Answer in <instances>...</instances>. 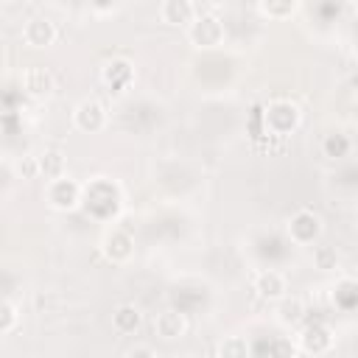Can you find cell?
Listing matches in <instances>:
<instances>
[{
  "instance_id": "1",
  "label": "cell",
  "mask_w": 358,
  "mask_h": 358,
  "mask_svg": "<svg viewBox=\"0 0 358 358\" xmlns=\"http://www.w3.org/2000/svg\"><path fill=\"white\" fill-rule=\"evenodd\" d=\"M92 218H101V221H112L117 218L120 207H123V196H120V187L106 179V176H95L84 185V204H81Z\"/></svg>"
},
{
  "instance_id": "22",
  "label": "cell",
  "mask_w": 358,
  "mask_h": 358,
  "mask_svg": "<svg viewBox=\"0 0 358 358\" xmlns=\"http://www.w3.org/2000/svg\"><path fill=\"white\" fill-rule=\"evenodd\" d=\"M20 319H22V316H20L17 302L6 296V299L0 302V333H3V336H11V333L17 330V324H20Z\"/></svg>"
},
{
  "instance_id": "18",
  "label": "cell",
  "mask_w": 358,
  "mask_h": 358,
  "mask_svg": "<svg viewBox=\"0 0 358 358\" xmlns=\"http://www.w3.org/2000/svg\"><path fill=\"white\" fill-rule=\"evenodd\" d=\"M350 148H352V140H350L344 131H330V134H324V140H322V154H324L327 159H341V157L350 154Z\"/></svg>"
},
{
  "instance_id": "24",
  "label": "cell",
  "mask_w": 358,
  "mask_h": 358,
  "mask_svg": "<svg viewBox=\"0 0 358 358\" xmlns=\"http://www.w3.org/2000/svg\"><path fill=\"white\" fill-rule=\"evenodd\" d=\"M17 173H20L22 182L42 179V176H39V159H36V154H25V157L17 162Z\"/></svg>"
},
{
  "instance_id": "26",
  "label": "cell",
  "mask_w": 358,
  "mask_h": 358,
  "mask_svg": "<svg viewBox=\"0 0 358 358\" xmlns=\"http://www.w3.org/2000/svg\"><path fill=\"white\" fill-rule=\"evenodd\" d=\"M126 358H159L148 344H137V347H131L129 352H126Z\"/></svg>"
},
{
  "instance_id": "9",
  "label": "cell",
  "mask_w": 358,
  "mask_h": 358,
  "mask_svg": "<svg viewBox=\"0 0 358 358\" xmlns=\"http://www.w3.org/2000/svg\"><path fill=\"white\" fill-rule=\"evenodd\" d=\"M59 39V31H56V22L45 14H36V17H28L25 25H22V42L28 48H50L53 42Z\"/></svg>"
},
{
  "instance_id": "12",
  "label": "cell",
  "mask_w": 358,
  "mask_h": 358,
  "mask_svg": "<svg viewBox=\"0 0 358 358\" xmlns=\"http://www.w3.org/2000/svg\"><path fill=\"white\" fill-rule=\"evenodd\" d=\"M154 333L165 341H176L187 333V316L179 308H165L154 316Z\"/></svg>"
},
{
  "instance_id": "5",
  "label": "cell",
  "mask_w": 358,
  "mask_h": 358,
  "mask_svg": "<svg viewBox=\"0 0 358 358\" xmlns=\"http://www.w3.org/2000/svg\"><path fill=\"white\" fill-rule=\"evenodd\" d=\"M185 31H187V42H190L193 48H199V50L218 48V45L224 42V36H227L224 22H221L215 14H204L201 8H199V17H196Z\"/></svg>"
},
{
  "instance_id": "11",
  "label": "cell",
  "mask_w": 358,
  "mask_h": 358,
  "mask_svg": "<svg viewBox=\"0 0 358 358\" xmlns=\"http://www.w3.org/2000/svg\"><path fill=\"white\" fill-rule=\"evenodd\" d=\"M53 90H56V78H53V73L48 67L34 64V67H25L22 70V92L28 98L45 101V98L53 95Z\"/></svg>"
},
{
  "instance_id": "8",
  "label": "cell",
  "mask_w": 358,
  "mask_h": 358,
  "mask_svg": "<svg viewBox=\"0 0 358 358\" xmlns=\"http://www.w3.org/2000/svg\"><path fill=\"white\" fill-rule=\"evenodd\" d=\"M101 252H103V257H106L109 263L123 266V263H129L131 255H134V238H131L126 229L112 227V229H106V235L101 238Z\"/></svg>"
},
{
  "instance_id": "14",
  "label": "cell",
  "mask_w": 358,
  "mask_h": 358,
  "mask_svg": "<svg viewBox=\"0 0 358 358\" xmlns=\"http://www.w3.org/2000/svg\"><path fill=\"white\" fill-rule=\"evenodd\" d=\"M101 81L112 90V92H126L134 81V67L129 59H112L101 67Z\"/></svg>"
},
{
  "instance_id": "25",
  "label": "cell",
  "mask_w": 358,
  "mask_h": 358,
  "mask_svg": "<svg viewBox=\"0 0 358 358\" xmlns=\"http://www.w3.org/2000/svg\"><path fill=\"white\" fill-rule=\"evenodd\" d=\"M313 263H316V268H322V271H333V268L338 266V257H336V252H333L330 246H316V249H313Z\"/></svg>"
},
{
  "instance_id": "21",
  "label": "cell",
  "mask_w": 358,
  "mask_h": 358,
  "mask_svg": "<svg viewBox=\"0 0 358 358\" xmlns=\"http://www.w3.org/2000/svg\"><path fill=\"white\" fill-rule=\"evenodd\" d=\"M252 347L243 336H224L218 341V358H249Z\"/></svg>"
},
{
  "instance_id": "17",
  "label": "cell",
  "mask_w": 358,
  "mask_h": 358,
  "mask_svg": "<svg viewBox=\"0 0 358 358\" xmlns=\"http://www.w3.org/2000/svg\"><path fill=\"white\" fill-rule=\"evenodd\" d=\"M305 316H308V308H305V299L302 296H282L277 302V319L282 324L296 327V324L305 322Z\"/></svg>"
},
{
  "instance_id": "16",
  "label": "cell",
  "mask_w": 358,
  "mask_h": 358,
  "mask_svg": "<svg viewBox=\"0 0 358 358\" xmlns=\"http://www.w3.org/2000/svg\"><path fill=\"white\" fill-rule=\"evenodd\" d=\"M36 159H39V176H42V179L53 182V179L67 176V173H64V171H67V159H64V154H62L59 148H45V151L36 154Z\"/></svg>"
},
{
  "instance_id": "4",
  "label": "cell",
  "mask_w": 358,
  "mask_h": 358,
  "mask_svg": "<svg viewBox=\"0 0 358 358\" xmlns=\"http://www.w3.org/2000/svg\"><path fill=\"white\" fill-rule=\"evenodd\" d=\"M45 201L56 213H73L84 204V185L73 176H62L45 185Z\"/></svg>"
},
{
  "instance_id": "7",
  "label": "cell",
  "mask_w": 358,
  "mask_h": 358,
  "mask_svg": "<svg viewBox=\"0 0 358 358\" xmlns=\"http://www.w3.org/2000/svg\"><path fill=\"white\" fill-rule=\"evenodd\" d=\"M73 126L84 134H98L106 126V106L98 98H84L73 109Z\"/></svg>"
},
{
  "instance_id": "3",
  "label": "cell",
  "mask_w": 358,
  "mask_h": 358,
  "mask_svg": "<svg viewBox=\"0 0 358 358\" xmlns=\"http://www.w3.org/2000/svg\"><path fill=\"white\" fill-rule=\"evenodd\" d=\"M285 232H288L291 243H296V246H310V243H316V241L322 238L324 221H322V215H319L316 210L299 207V210H294V213L288 215Z\"/></svg>"
},
{
  "instance_id": "6",
  "label": "cell",
  "mask_w": 358,
  "mask_h": 358,
  "mask_svg": "<svg viewBox=\"0 0 358 358\" xmlns=\"http://www.w3.org/2000/svg\"><path fill=\"white\" fill-rule=\"evenodd\" d=\"M333 344H336V336L324 322H308L296 333V347L305 355H324L333 350Z\"/></svg>"
},
{
  "instance_id": "15",
  "label": "cell",
  "mask_w": 358,
  "mask_h": 358,
  "mask_svg": "<svg viewBox=\"0 0 358 358\" xmlns=\"http://www.w3.org/2000/svg\"><path fill=\"white\" fill-rule=\"evenodd\" d=\"M140 324H143V313H140V308H137L134 302H123V305H117V308L112 310V327H115L120 336L137 333Z\"/></svg>"
},
{
  "instance_id": "20",
  "label": "cell",
  "mask_w": 358,
  "mask_h": 358,
  "mask_svg": "<svg viewBox=\"0 0 358 358\" xmlns=\"http://www.w3.org/2000/svg\"><path fill=\"white\" fill-rule=\"evenodd\" d=\"M296 8H299L296 0H263V3H257V11L268 20H288L296 14Z\"/></svg>"
},
{
  "instance_id": "23",
  "label": "cell",
  "mask_w": 358,
  "mask_h": 358,
  "mask_svg": "<svg viewBox=\"0 0 358 358\" xmlns=\"http://www.w3.org/2000/svg\"><path fill=\"white\" fill-rule=\"evenodd\" d=\"M268 358H299V347H296V341L277 336L268 341Z\"/></svg>"
},
{
  "instance_id": "2",
  "label": "cell",
  "mask_w": 358,
  "mask_h": 358,
  "mask_svg": "<svg viewBox=\"0 0 358 358\" xmlns=\"http://www.w3.org/2000/svg\"><path fill=\"white\" fill-rule=\"evenodd\" d=\"M263 126L274 137H291L302 126V109L291 98H274L263 106Z\"/></svg>"
},
{
  "instance_id": "13",
  "label": "cell",
  "mask_w": 358,
  "mask_h": 358,
  "mask_svg": "<svg viewBox=\"0 0 358 358\" xmlns=\"http://www.w3.org/2000/svg\"><path fill=\"white\" fill-rule=\"evenodd\" d=\"M199 17V6L190 0H165L159 3V20L173 28H187Z\"/></svg>"
},
{
  "instance_id": "19",
  "label": "cell",
  "mask_w": 358,
  "mask_h": 358,
  "mask_svg": "<svg viewBox=\"0 0 358 358\" xmlns=\"http://www.w3.org/2000/svg\"><path fill=\"white\" fill-rule=\"evenodd\" d=\"M333 302L341 310H352L358 308V282L355 280H338L333 285Z\"/></svg>"
},
{
  "instance_id": "10",
  "label": "cell",
  "mask_w": 358,
  "mask_h": 358,
  "mask_svg": "<svg viewBox=\"0 0 358 358\" xmlns=\"http://www.w3.org/2000/svg\"><path fill=\"white\" fill-rule=\"evenodd\" d=\"M252 288L260 299L266 302H280L282 296H288V277L280 268H263L255 274Z\"/></svg>"
},
{
  "instance_id": "27",
  "label": "cell",
  "mask_w": 358,
  "mask_h": 358,
  "mask_svg": "<svg viewBox=\"0 0 358 358\" xmlns=\"http://www.w3.org/2000/svg\"><path fill=\"white\" fill-rule=\"evenodd\" d=\"M22 358H36V355H22Z\"/></svg>"
}]
</instances>
